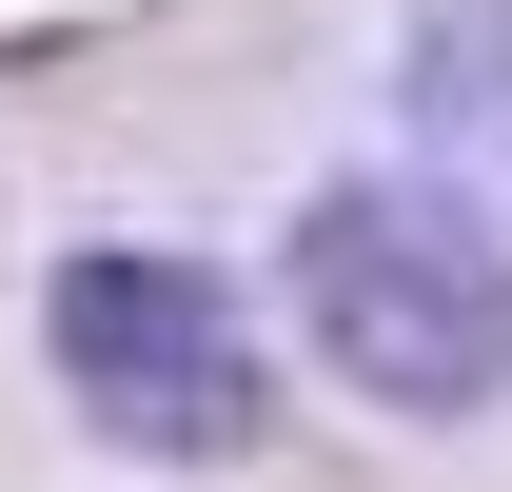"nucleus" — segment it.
I'll list each match as a JSON object with an SVG mask.
<instances>
[{"instance_id": "obj_2", "label": "nucleus", "mask_w": 512, "mask_h": 492, "mask_svg": "<svg viewBox=\"0 0 512 492\" xmlns=\"http://www.w3.org/2000/svg\"><path fill=\"white\" fill-rule=\"evenodd\" d=\"M40 355H60L79 433H119V453H256V335L217 315L197 256H60Z\"/></svg>"}, {"instance_id": "obj_3", "label": "nucleus", "mask_w": 512, "mask_h": 492, "mask_svg": "<svg viewBox=\"0 0 512 492\" xmlns=\"http://www.w3.org/2000/svg\"><path fill=\"white\" fill-rule=\"evenodd\" d=\"M394 99H414V158H434V197L512 217V0H434V20L394 40Z\"/></svg>"}, {"instance_id": "obj_1", "label": "nucleus", "mask_w": 512, "mask_h": 492, "mask_svg": "<svg viewBox=\"0 0 512 492\" xmlns=\"http://www.w3.org/2000/svg\"><path fill=\"white\" fill-rule=\"evenodd\" d=\"M296 335L375 414H493L512 394V237L434 178H335L296 217Z\"/></svg>"}]
</instances>
